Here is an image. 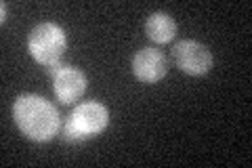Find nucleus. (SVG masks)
I'll use <instances>...</instances> for the list:
<instances>
[{"label": "nucleus", "mask_w": 252, "mask_h": 168, "mask_svg": "<svg viewBox=\"0 0 252 168\" xmlns=\"http://www.w3.org/2000/svg\"><path fill=\"white\" fill-rule=\"evenodd\" d=\"M109 126V109L99 101H86L76 105V109L69 114L63 134L69 141H84L91 137H97Z\"/></svg>", "instance_id": "nucleus-3"}, {"label": "nucleus", "mask_w": 252, "mask_h": 168, "mask_svg": "<svg viewBox=\"0 0 252 168\" xmlns=\"http://www.w3.org/2000/svg\"><path fill=\"white\" fill-rule=\"evenodd\" d=\"M168 71V63L166 57L162 55V51L158 49H145L137 51V55L132 57V74L139 82H145V84H156L166 76Z\"/></svg>", "instance_id": "nucleus-6"}, {"label": "nucleus", "mask_w": 252, "mask_h": 168, "mask_svg": "<svg viewBox=\"0 0 252 168\" xmlns=\"http://www.w3.org/2000/svg\"><path fill=\"white\" fill-rule=\"evenodd\" d=\"M86 91V76L78 67L61 66L53 76V93L63 105H72Z\"/></svg>", "instance_id": "nucleus-5"}, {"label": "nucleus", "mask_w": 252, "mask_h": 168, "mask_svg": "<svg viewBox=\"0 0 252 168\" xmlns=\"http://www.w3.org/2000/svg\"><path fill=\"white\" fill-rule=\"evenodd\" d=\"M65 49H67V36L59 23L53 21L38 23L28 34V53L42 67H51L55 63H61Z\"/></svg>", "instance_id": "nucleus-2"}, {"label": "nucleus", "mask_w": 252, "mask_h": 168, "mask_svg": "<svg viewBox=\"0 0 252 168\" xmlns=\"http://www.w3.org/2000/svg\"><path fill=\"white\" fill-rule=\"evenodd\" d=\"M6 19V2H2V21Z\"/></svg>", "instance_id": "nucleus-8"}, {"label": "nucleus", "mask_w": 252, "mask_h": 168, "mask_svg": "<svg viewBox=\"0 0 252 168\" xmlns=\"http://www.w3.org/2000/svg\"><path fill=\"white\" fill-rule=\"evenodd\" d=\"M13 120L17 129L28 139L46 143L55 139L61 126V116L57 107L51 101H46L40 95H19L13 103Z\"/></svg>", "instance_id": "nucleus-1"}, {"label": "nucleus", "mask_w": 252, "mask_h": 168, "mask_svg": "<svg viewBox=\"0 0 252 168\" xmlns=\"http://www.w3.org/2000/svg\"><path fill=\"white\" fill-rule=\"evenodd\" d=\"M172 59L177 67L189 76H204L212 69V53L198 40H179L172 46Z\"/></svg>", "instance_id": "nucleus-4"}, {"label": "nucleus", "mask_w": 252, "mask_h": 168, "mask_svg": "<svg viewBox=\"0 0 252 168\" xmlns=\"http://www.w3.org/2000/svg\"><path fill=\"white\" fill-rule=\"evenodd\" d=\"M145 34L149 40H154L156 44H168L177 36V21L172 19L168 13L156 11L149 15L145 21Z\"/></svg>", "instance_id": "nucleus-7"}]
</instances>
